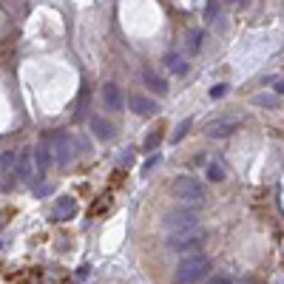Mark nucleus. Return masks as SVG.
Returning <instances> with one entry per match:
<instances>
[{
	"label": "nucleus",
	"instance_id": "39448f33",
	"mask_svg": "<svg viewBox=\"0 0 284 284\" xmlns=\"http://www.w3.org/2000/svg\"><path fill=\"white\" fill-rule=\"evenodd\" d=\"M162 227L168 236H176V233H185V230H193V227H199V219L193 210H173L168 213L162 219Z\"/></svg>",
	"mask_w": 284,
	"mask_h": 284
},
{
	"label": "nucleus",
	"instance_id": "f257e3e1",
	"mask_svg": "<svg viewBox=\"0 0 284 284\" xmlns=\"http://www.w3.org/2000/svg\"><path fill=\"white\" fill-rule=\"evenodd\" d=\"M210 273V259L205 256H188L173 273V284H199V278H205Z\"/></svg>",
	"mask_w": 284,
	"mask_h": 284
},
{
	"label": "nucleus",
	"instance_id": "f03ea898",
	"mask_svg": "<svg viewBox=\"0 0 284 284\" xmlns=\"http://www.w3.org/2000/svg\"><path fill=\"white\" fill-rule=\"evenodd\" d=\"M173 196H176L179 202H185V205H202V202L207 199V191H205V185L199 182V179L176 176L173 179Z\"/></svg>",
	"mask_w": 284,
	"mask_h": 284
},
{
	"label": "nucleus",
	"instance_id": "423d86ee",
	"mask_svg": "<svg viewBox=\"0 0 284 284\" xmlns=\"http://www.w3.org/2000/svg\"><path fill=\"white\" fill-rule=\"evenodd\" d=\"M241 122L239 120H230V117H222V120H210L205 125V134L210 136V139H219V136H230L239 128Z\"/></svg>",
	"mask_w": 284,
	"mask_h": 284
},
{
	"label": "nucleus",
	"instance_id": "1a4fd4ad",
	"mask_svg": "<svg viewBox=\"0 0 284 284\" xmlns=\"http://www.w3.org/2000/svg\"><path fill=\"white\" fill-rule=\"evenodd\" d=\"M14 173H17V151H3L0 154V176H3V185H12Z\"/></svg>",
	"mask_w": 284,
	"mask_h": 284
},
{
	"label": "nucleus",
	"instance_id": "9b49d317",
	"mask_svg": "<svg viewBox=\"0 0 284 284\" xmlns=\"http://www.w3.org/2000/svg\"><path fill=\"white\" fill-rule=\"evenodd\" d=\"M31 154H34V173H46V170H49V165H51V148H49V139H43L40 145H37L34 151H31Z\"/></svg>",
	"mask_w": 284,
	"mask_h": 284
},
{
	"label": "nucleus",
	"instance_id": "393cba45",
	"mask_svg": "<svg viewBox=\"0 0 284 284\" xmlns=\"http://www.w3.org/2000/svg\"><path fill=\"white\" fill-rule=\"evenodd\" d=\"M276 91H278V94H284V80H281V83L276 85Z\"/></svg>",
	"mask_w": 284,
	"mask_h": 284
},
{
	"label": "nucleus",
	"instance_id": "6e6552de",
	"mask_svg": "<svg viewBox=\"0 0 284 284\" xmlns=\"http://www.w3.org/2000/svg\"><path fill=\"white\" fill-rule=\"evenodd\" d=\"M17 176H20L23 185H28L31 176H34V156H31V148H23L20 154H17Z\"/></svg>",
	"mask_w": 284,
	"mask_h": 284
},
{
	"label": "nucleus",
	"instance_id": "412c9836",
	"mask_svg": "<svg viewBox=\"0 0 284 284\" xmlns=\"http://www.w3.org/2000/svg\"><path fill=\"white\" fill-rule=\"evenodd\" d=\"M205 284H233V278H230V276H222V273H219V276H210Z\"/></svg>",
	"mask_w": 284,
	"mask_h": 284
},
{
	"label": "nucleus",
	"instance_id": "6ab92c4d",
	"mask_svg": "<svg viewBox=\"0 0 284 284\" xmlns=\"http://www.w3.org/2000/svg\"><path fill=\"white\" fill-rule=\"evenodd\" d=\"M188 46H191V51L202 49V31H191V34H188Z\"/></svg>",
	"mask_w": 284,
	"mask_h": 284
},
{
	"label": "nucleus",
	"instance_id": "f3484780",
	"mask_svg": "<svg viewBox=\"0 0 284 284\" xmlns=\"http://www.w3.org/2000/svg\"><path fill=\"white\" fill-rule=\"evenodd\" d=\"M207 179H210V182H222V179H225V168H222L219 162H210L207 165Z\"/></svg>",
	"mask_w": 284,
	"mask_h": 284
},
{
	"label": "nucleus",
	"instance_id": "4468645a",
	"mask_svg": "<svg viewBox=\"0 0 284 284\" xmlns=\"http://www.w3.org/2000/svg\"><path fill=\"white\" fill-rule=\"evenodd\" d=\"M91 131L97 139H111L114 136V125L105 120V117H91Z\"/></svg>",
	"mask_w": 284,
	"mask_h": 284
},
{
	"label": "nucleus",
	"instance_id": "dca6fc26",
	"mask_svg": "<svg viewBox=\"0 0 284 284\" xmlns=\"http://www.w3.org/2000/svg\"><path fill=\"white\" fill-rule=\"evenodd\" d=\"M191 125H193V117H185V120L176 125V131L170 134V142H173V145H176V142H182V139H185V134H188V128H191Z\"/></svg>",
	"mask_w": 284,
	"mask_h": 284
},
{
	"label": "nucleus",
	"instance_id": "4be33fe9",
	"mask_svg": "<svg viewBox=\"0 0 284 284\" xmlns=\"http://www.w3.org/2000/svg\"><path fill=\"white\" fill-rule=\"evenodd\" d=\"M159 159H162V156H159V154H154V156H151V159H148V162L142 165V173H148V170L154 168V165H159Z\"/></svg>",
	"mask_w": 284,
	"mask_h": 284
},
{
	"label": "nucleus",
	"instance_id": "5701e85b",
	"mask_svg": "<svg viewBox=\"0 0 284 284\" xmlns=\"http://www.w3.org/2000/svg\"><path fill=\"white\" fill-rule=\"evenodd\" d=\"M225 94H227V85H225V83H222V85H216V88H210V97H213V99L225 97Z\"/></svg>",
	"mask_w": 284,
	"mask_h": 284
},
{
	"label": "nucleus",
	"instance_id": "2eb2a0df",
	"mask_svg": "<svg viewBox=\"0 0 284 284\" xmlns=\"http://www.w3.org/2000/svg\"><path fill=\"white\" fill-rule=\"evenodd\" d=\"M165 65H168V71H173V74H188V63H185L182 54H165Z\"/></svg>",
	"mask_w": 284,
	"mask_h": 284
},
{
	"label": "nucleus",
	"instance_id": "f8f14e48",
	"mask_svg": "<svg viewBox=\"0 0 284 284\" xmlns=\"http://www.w3.org/2000/svg\"><path fill=\"white\" fill-rule=\"evenodd\" d=\"M142 83H145V88L154 94H159V97H165L168 94V83H165L159 74H156L154 68H142Z\"/></svg>",
	"mask_w": 284,
	"mask_h": 284
},
{
	"label": "nucleus",
	"instance_id": "a211bd4d",
	"mask_svg": "<svg viewBox=\"0 0 284 284\" xmlns=\"http://www.w3.org/2000/svg\"><path fill=\"white\" fill-rule=\"evenodd\" d=\"M159 142H162V134H159V131H151V134L145 136V151H154Z\"/></svg>",
	"mask_w": 284,
	"mask_h": 284
},
{
	"label": "nucleus",
	"instance_id": "a878e982",
	"mask_svg": "<svg viewBox=\"0 0 284 284\" xmlns=\"http://www.w3.org/2000/svg\"><path fill=\"white\" fill-rule=\"evenodd\" d=\"M227 3H230V0H227Z\"/></svg>",
	"mask_w": 284,
	"mask_h": 284
},
{
	"label": "nucleus",
	"instance_id": "9d476101",
	"mask_svg": "<svg viewBox=\"0 0 284 284\" xmlns=\"http://www.w3.org/2000/svg\"><path fill=\"white\" fill-rule=\"evenodd\" d=\"M128 105H131L134 114H139V117H151V114L159 111V105H156L154 99L142 97V94H131V97H128Z\"/></svg>",
	"mask_w": 284,
	"mask_h": 284
},
{
	"label": "nucleus",
	"instance_id": "b1692460",
	"mask_svg": "<svg viewBox=\"0 0 284 284\" xmlns=\"http://www.w3.org/2000/svg\"><path fill=\"white\" fill-rule=\"evenodd\" d=\"M88 273H91V267H88V264H83V267L77 270V278H85V276H88Z\"/></svg>",
	"mask_w": 284,
	"mask_h": 284
},
{
	"label": "nucleus",
	"instance_id": "0eeeda50",
	"mask_svg": "<svg viewBox=\"0 0 284 284\" xmlns=\"http://www.w3.org/2000/svg\"><path fill=\"white\" fill-rule=\"evenodd\" d=\"M102 102L108 111H125V94L117 83H105L102 85Z\"/></svg>",
	"mask_w": 284,
	"mask_h": 284
},
{
	"label": "nucleus",
	"instance_id": "20e7f679",
	"mask_svg": "<svg viewBox=\"0 0 284 284\" xmlns=\"http://www.w3.org/2000/svg\"><path fill=\"white\" fill-rule=\"evenodd\" d=\"M49 148H51V159H54L57 165H68L71 159H74V154H77V148H74V136L63 134V131L51 134Z\"/></svg>",
	"mask_w": 284,
	"mask_h": 284
},
{
	"label": "nucleus",
	"instance_id": "ddd939ff",
	"mask_svg": "<svg viewBox=\"0 0 284 284\" xmlns=\"http://www.w3.org/2000/svg\"><path fill=\"white\" fill-rule=\"evenodd\" d=\"M74 216H77V202H74L71 196H63L54 207V219L57 222H68V219H74Z\"/></svg>",
	"mask_w": 284,
	"mask_h": 284
},
{
	"label": "nucleus",
	"instance_id": "7ed1b4c3",
	"mask_svg": "<svg viewBox=\"0 0 284 284\" xmlns=\"http://www.w3.org/2000/svg\"><path fill=\"white\" fill-rule=\"evenodd\" d=\"M202 239H205V233H202V227H193V230H185V233H176V236H168V250L176 256H188L193 253V250H199V244H202Z\"/></svg>",
	"mask_w": 284,
	"mask_h": 284
},
{
	"label": "nucleus",
	"instance_id": "aec40b11",
	"mask_svg": "<svg viewBox=\"0 0 284 284\" xmlns=\"http://www.w3.org/2000/svg\"><path fill=\"white\" fill-rule=\"evenodd\" d=\"M256 105H276V97H267V94H259V97L253 99Z\"/></svg>",
	"mask_w": 284,
	"mask_h": 284
}]
</instances>
